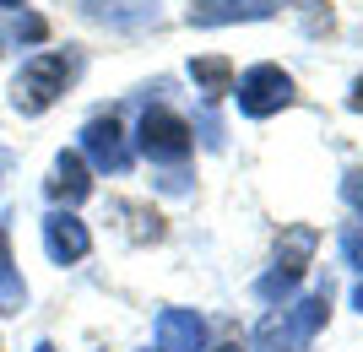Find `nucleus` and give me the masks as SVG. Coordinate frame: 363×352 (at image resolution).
Listing matches in <instances>:
<instances>
[{
	"instance_id": "f257e3e1",
	"label": "nucleus",
	"mask_w": 363,
	"mask_h": 352,
	"mask_svg": "<svg viewBox=\"0 0 363 352\" xmlns=\"http://www.w3.org/2000/svg\"><path fill=\"white\" fill-rule=\"evenodd\" d=\"M325 320H331V288H315L309 298H298V304L272 309V314L255 325L250 352H309L315 336L325 331Z\"/></svg>"
},
{
	"instance_id": "f03ea898",
	"label": "nucleus",
	"mask_w": 363,
	"mask_h": 352,
	"mask_svg": "<svg viewBox=\"0 0 363 352\" xmlns=\"http://www.w3.org/2000/svg\"><path fill=\"white\" fill-rule=\"evenodd\" d=\"M315 249H320V233L309 228V222H293V228H282V239H277V255H272V271L255 282V298L260 304H272L282 309L298 293L303 271H309V261H315Z\"/></svg>"
},
{
	"instance_id": "7ed1b4c3",
	"label": "nucleus",
	"mask_w": 363,
	"mask_h": 352,
	"mask_svg": "<svg viewBox=\"0 0 363 352\" xmlns=\"http://www.w3.org/2000/svg\"><path fill=\"white\" fill-rule=\"evenodd\" d=\"M136 147H141V157H147V163L184 174V163H190V152H196V130H190V120H184V114H174L168 103H152V108H141Z\"/></svg>"
},
{
	"instance_id": "20e7f679",
	"label": "nucleus",
	"mask_w": 363,
	"mask_h": 352,
	"mask_svg": "<svg viewBox=\"0 0 363 352\" xmlns=\"http://www.w3.org/2000/svg\"><path fill=\"white\" fill-rule=\"evenodd\" d=\"M71 76H76V60H71V55H55V49H44V55H33V60L16 71V81H11V103L22 108V114H44V108H55V103L65 98Z\"/></svg>"
},
{
	"instance_id": "39448f33",
	"label": "nucleus",
	"mask_w": 363,
	"mask_h": 352,
	"mask_svg": "<svg viewBox=\"0 0 363 352\" xmlns=\"http://www.w3.org/2000/svg\"><path fill=\"white\" fill-rule=\"evenodd\" d=\"M293 98H298V87H293V76L282 65H250V71L233 81V103H239L244 120H272Z\"/></svg>"
},
{
	"instance_id": "423d86ee",
	"label": "nucleus",
	"mask_w": 363,
	"mask_h": 352,
	"mask_svg": "<svg viewBox=\"0 0 363 352\" xmlns=\"http://www.w3.org/2000/svg\"><path fill=\"white\" fill-rule=\"evenodd\" d=\"M82 157H87L98 174H125L136 152H130V141H125L114 114H92V120L82 125Z\"/></svg>"
},
{
	"instance_id": "0eeeda50",
	"label": "nucleus",
	"mask_w": 363,
	"mask_h": 352,
	"mask_svg": "<svg viewBox=\"0 0 363 352\" xmlns=\"http://www.w3.org/2000/svg\"><path fill=\"white\" fill-rule=\"evenodd\" d=\"M44 255L55 266H76V261H87L92 255V233L87 222L76 212H65V206H55V212L44 217Z\"/></svg>"
},
{
	"instance_id": "6e6552de",
	"label": "nucleus",
	"mask_w": 363,
	"mask_h": 352,
	"mask_svg": "<svg viewBox=\"0 0 363 352\" xmlns=\"http://www.w3.org/2000/svg\"><path fill=\"white\" fill-rule=\"evenodd\" d=\"M277 6H282V0H196V6L184 11V22H190V28H233V22H266V16H277Z\"/></svg>"
},
{
	"instance_id": "1a4fd4ad",
	"label": "nucleus",
	"mask_w": 363,
	"mask_h": 352,
	"mask_svg": "<svg viewBox=\"0 0 363 352\" xmlns=\"http://www.w3.org/2000/svg\"><path fill=\"white\" fill-rule=\"evenodd\" d=\"M82 11H87L92 22L114 28V33H147V28L163 22L157 0H82Z\"/></svg>"
},
{
	"instance_id": "9d476101",
	"label": "nucleus",
	"mask_w": 363,
	"mask_h": 352,
	"mask_svg": "<svg viewBox=\"0 0 363 352\" xmlns=\"http://www.w3.org/2000/svg\"><path fill=\"white\" fill-rule=\"evenodd\" d=\"M44 190H49V200L55 206H82V200L92 195V179H87V157L82 152H60L55 157V169H49V179H44Z\"/></svg>"
},
{
	"instance_id": "9b49d317",
	"label": "nucleus",
	"mask_w": 363,
	"mask_h": 352,
	"mask_svg": "<svg viewBox=\"0 0 363 352\" xmlns=\"http://www.w3.org/2000/svg\"><path fill=\"white\" fill-rule=\"evenodd\" d=\"M206 347V320L196 309H163L157 314V352H201Z\"/></svg>"
},
{
	"instance_id": "f8f14e48",
	"label": "nucleus",
	"mask_w": 363,
	"mask_h": 352,
	"mask_svg": "<svg viewBox=\"0 0 363 352\" xmlns=\"http://www.w3.org/2000/svg\"><path fill=\"white\" fill-rule=\"evenodd\" d=\"M28 304V288H22V271L11 261V222L0 217V314H16Z\"/></svg>"
},
{
	"instance_id": "ddd939ff",
	"label": "nucleus",
	"mask_w": 363,
	"mask_h": 352,
	"mask_svg": "<svg viewBox=\"0 0 363 352\" xmlns=\"http://www.w3.org/2000/svg\"><path fill=\"white\" fill-rule=\"evenodd\" d=\"M190 81H196L206 98H217V92H233V60H228V55H206V60H190Z\"/></svg>"
},
{
	"instance_id": "4468645a",
	"label": "nucleus",
	"mask_w": 363,
	"mask_h": 352,
	"mask_svg": "<svg viewBox=\"0 0 363 352\" xmlns=\"http://www.w3.org/2000/svg\"><path fill=\"white\" fill-rule=\"evenodd\" d=\"M342 261L363 271V222H347V228H342Z\"/></svg>"
},
{
	"instance_id": "2eb2a0df",
	"label": "nucleus",
	"mask_w": 363,
	"mask_h": 352,
	"mask_svg": "<svg viewBox=\"0 0 363 352\" xmlns=\"http://www.w3.org/2000/svg\"><path fill=\"white\" fill-rule=\"evenodd\" d=\"M16 33H22V38H44V22H38V16H16Z\"/></svg>"
},
{
	"instance_id": "dca6fc26",
	"label": "nucleus",
	"mask_w": 363,
	"mask_h": 352,
	"mask_svg": "<svg viewBox=\"0 0 363 352\" xmlns=\"http://www.w3.org/2000/svg\"><path fill=\"white\" fill-rule=\"evenodd\" d=\"M347 108H352V114H363V76L352 81V92H347Z\"/></svg>"
},
{
	"instance_id": "f3484780",
	"label": "nucleus",
	"mask_w": 363,
	"mask_h": 352,
	"mask_svg": "<svg viewBox=\"0 0 363 352\" xmlns=\"http://www.w3.org/2000/svg\"><path fill=\"white\" fill-rule=\"evenodd\" d=\"M212 352H250L244 341H223V347H212Z\"/></svg>"
},
{
	"instance_id": "a211bd4d",
	"label": "nucleus",
	"mask_w": 363,
	"mask_h": 352,
	"mask_svg": "<svg viewBox=\"0 0 363 352\" xmlns=\"http://www.w3.org/2000/svg\"><path fill=\"white\" fill-rule=\"evenodd\" d=\"M352 309H358V314H363V282H358V288H352Z\"/></svg>"
},
{
	"instance_id": "6ab92c4d",
	"label": "nucleus",
	"mask_w": 363,
	"mask_h": 352,
	"mask_svg": "<svg viewBox=\"0 0 363 352\" xmlns=\"http://www.w3.org/2000/svg\"><path fill=\"white\" fill-rule=\"evenodd\" d=\"M33 352H60V347H55V341H38V347H33Z\"/></svg>"
},
{
	"instance_id": "aec40b11",
	"label": "nucleus",
	"mask_w": 363,
	"mask_h": 352,
	"mask_svg": "<svg viewBox=\"0 0 363 352\" xmlns=\"http://www.w3.org/2000/svg\"><path fill=\"white\" fill-rule=\"evenodd\" d=\"M0 6H6V11H16V6H28V0H0Z\"/></svg>"
},
{
	"instance_id": "412c9836",
	"label": "nucleus",
	"mask_w": 363,
	"mask_h": 352,
	"mask_svg": "<svg viewBox=\"0 0 363 352\" xmlns=\"http://www.w3.org/2000/svg\"><path fill=\"white\" fill-rule=\"evenodd\" d=\"M352 206H358V222H363V195H358V200H352Z\"/></svg>"
},
{
	"instance_id": "4be33fe9",
	"label": "nucleus",
	"mask_w": 363,
	"mask_h": 352,
	"mask_svg": "<svg viewBox=\"0 0 363 352\" xmlns=\"http://www.w3.org/2000/svg\"><path fill=\"white\" fill-rule=\"evenodd\" d=\"M0 169H6V157H0Z\"/></svg>"
}]
</instances>
